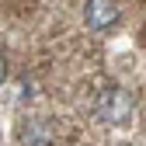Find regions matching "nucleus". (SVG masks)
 <instances>
[{
  "label": "nucleus",
  "instance_id": "nucleus-3",
  "mask_svg": "<svg viewBox=\"0 0 146 146\" xmlns=\"http://www.w3.org/2000/svg\"><path fill=\"white\" fill-rule=\"evenodd\" d=\"M17 139H21V146H49L52 132H49V125L42 118H25L17 125Z\"/></svg>",
  "mask_w": 146,
  "mask_h": 146
},
{
  "label": "nucleus",
  "instance_id": "nucleus-1",
  "mask_svg": "<svg viewBox=\"0 0 146 146\" xmlns=\"http://www.w3.org/2000/svg\"><path fill=\"white\" fill-rule=\"evenodd\" d=\"M94 111H98V118L108 122V125H125V122L132 118V94H129L125 87L111 84V87H104L101 94H98Z\"/></svg>",
  "mask_w": 146,
  "mask_h": 146
},
{
  "label": "nucleus",
  "instance_id": "nucleus-2",
  "mask_svg": "<svg viewBox=\"0 0 146 146\" xmlns=\"http://www.w3.org/2000/svg\"><path fill=\"white\" fill-rule=\"evenodd\" d=\"M118 17H122V11H118L115 0H87V4H84V21H87V28H94V31L115 28Z\"/></svg>",
  "mask_w": 146,
  "mask_h": 146
},
{
  "label": "nucleus",
  "instance_id": "nucleus-4",
  "mask_svg": "<svg viewBox=\"0 0 146 146\" xmlns=\"http://www.w3.org/2000/svg\"><path fill=\"white\" fill-rule=\"evenodd\" d=\"M4 80H7V56L0 52V84H4Z\"/></svg>",
  "mask_w": 146,
  "mask_h": 146
}]
</instances>
